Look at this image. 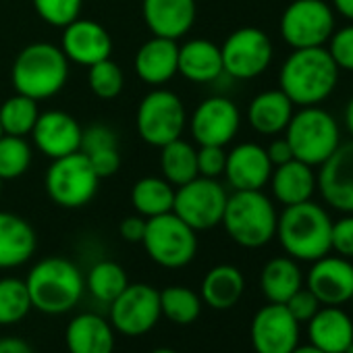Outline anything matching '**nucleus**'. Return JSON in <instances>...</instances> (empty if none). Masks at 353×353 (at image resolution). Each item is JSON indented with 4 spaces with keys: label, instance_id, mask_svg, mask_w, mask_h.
I'll return each mask as SVG.
<instances>
[{
    "label": "nucleus",
    "instance_id": "obj_46",
    "mask_svg": "<svg viewBox=\"0 0 353 353\" xmlns=\"http://www.w3.org/2000/svg\"><path fill=\"white\" fill-rule=\"evenodd\" d=\"M145 223H148V219H143L139 214L125 216L119 225V233L129 243H141L143 233H145Z\"/></svg>",
    "mask_w": 353,
    "mask_h": 353
},
{
    "label": "nucleus",
    "instance_id": "obj_54",
    "mask_svg": "<svg viewBox=\"0 0 353 353\" xmlns=\"http://www.w3.org/2000/svg\"><path fill=\"white\" fill-rule=\"evenodd\" d=\"M0 135H3V125H0Z\"/></svg>",
    "mask_w": 353,
    "mask_h": 353
},
{
    "label": "nucleus",
    "instance_id": "obj_17",
    "mask_svg": "<svg viewBox=\"0 0 353 353\" xmlns=\"http://www.w3.org/2000/svg\"><path fill=\"white\" fill-rule=\"evenodd\" d=\"M61 50L69 59V63L92 67L112 54V38L94 19L77 17L73 23L63 28Z\"/></svg>",
    "mask_w": 353,
    "mask_h": 353
},
{
    "label": "nucleus",
    "instance_id": "obj_22",
    "mask_svg": "<svg viewBox=\"0 0 353 353\" xmlns=\"http://www.w3.org/2000/svg\"><path fill=\"white\" fill-rule=\"evenodd\" d=\"M137 77L148 85H164L176 75L179 65V44L176 40L152 36L139 46L133 59Z\"/></svg>",
    "mask_w": 353,
    "mask_h": 353
},
{
    "label": "nucleus",
    "instance_id": "obj_32",
    "mask_svg": "<svg viewBox=\"0 0 353 353\" xmlns=\"http://www.w3.org/2000/svg\"><path fill=\"white\" fill-rule=\"evenodd\" d=\"M174 188L164 176H143L131 190V204L143 219L172 212Z\"/></svg>",
    "mask_w": 353,
    "mask_h": 353
},
{
    "label": "nucleus",
    "instance_id": "obj_26",
    "mask_svg": "<svg viewBox=\"0 0 353 353\" xmlns=\"http://www.w3.org/2000/svg\"><path fill=\"white\" fill-rule=\"evenodd\" d=\"M65 343L69 353H114V328L100 314L83 312L71 318Z\"/></svg>",
    "mask_w": 353,
    "mask_h": 353
},
{
    "label": "nucleus",
    "instance_id": "obj_4",
    "mask_svg": "<svg viewBox=\"0 0 353 353\" xmlns=\"http://www.w3.org/2000/svg\"><path fill=\"white\" fill-rule=\"evenodd\" d=\"M69 79V59L50 42H34L26 46L13 63L11 81L17 94L36 102L57 96Z\"/></svg>",
    "mask_w": 353,
    "mask_h": 353
},
{
    "label": "nucleus",
    "instance_id": "obj_34",
    "mask_svg": "<svg viewBox=\"0 0 353 353\" xmlns=\"http://www.w3.org/2000/svg\"><path fill=\"white\" fill-rule=\"evenodd\" d=\"M129 285L127 272L119 262L112 260H100L96 262L88 276H85V287L90 291V295L100 301V303H110L112 299L119 297V293H123V289Z\"/></svg>",
    "mask_w": 353,
    "mask_h": 353
},
{
    "label": "nucleus",
    "instance_id": "obj_2",
    "mask_svg": "<svg viewBox=\"0 0 353 353\" xmlns=\"http://www.w3.org/2000/svg\"><path fill=\"white\" fill-rule=\"evenodd\" d=\"M332 219L324 206L307 200L285 206L276 221L279 243L293 260L314 262L330 252Z\"/></svg>",
    "mask_w": 353,
    "mask_h": 353
},
{
    "label": "nucleus",
    "instance_id": "obj_3",
    "mask_svg": "<svg viewBox=\"0 0 353 353\" xmlns=\"http://www.w3.org/2000/svg\"><path fill=\"white\" fill-rule=\"evenodd\" d=\"M26 285L34 310L48 316H61L79 303L85 291V276L75 262L50 256L30 270Z\"/></svg>",
    "mask_w": 353,
    "mask_h": 353
},
{
    "label": "nucleus",
    "instance_id": "obj_27",
    "mask_svg": "<svg viewBox=\"0 0 353 353\" xmlns=\"http://www.w3.org/2000/svg\"><path fill=\"white\" fill-rule=\"evenodd\" d=\"M176 73L194 83L216 81L221 75H225L221 46L204 38L188 40L183 46H179V65H176Z\"/></svg>",
    "mask_w": 353,
    "mask_h": 353
},
{
    "label": "nucleus",
    "instance_id": "obj_11",
    "mask_svg": "<svg viewBox=\"0 0 353 353\" xmlns=\"http://www.w3.org/2000/svg\"><path fill=\"white\" fill-rule=\"evenodd\" d=\"M227 198V190L216 179L198 174L196 179L174 190L172 212L194 231H208L221 225Z\"/></svg>",
    "mask_w": 353,
    "mask_h": 353
},
{
    "label": "nucleus",
    "instance_id": "obj_43",
    "mask_svg": "<svg viewBox=\"0 0 353 353\" xmlns=\"http://www.w3.org/2000/svg\"><path fill=\"white\" fill-rule=\"evenodd\" d=\"M287 310L291 312V316L301 324V322H310L316 312L322 307V303L318 301V297L307 289V287H301L299 291H295L287 301H285Z\"/></svg>",
    "mask_w": 353,
    "mask_h": 353
},
{
    "label": "nucleus",
    "instance_id": "obj_16",
    "mask_svg": "<svg viewBox=\"0 0 353 353\" xmlns=\"http://www.w3.org/2000/svg\"><path fill=\"white\" fill-rule=\"evenodd\" d=\"M316 176L322 200L343 214H353V139L341 141L318 166Z\"/></svg>",
    "mask_w": 353,
    "mask_h": 353
},
{
    "label": "nucleus",
    "instance_id": "obj_48",
    "mask_svg": "<svg viewBox=\"0 0 353 353\" xmlns=\"http://www.w3.org/2000/svg\"><path fill=\"white\" fill-rule=\"evenodd\" d=\"M0 353H36L21 336H0Z\"/></svg>",
    "mask_w": 353,
    "mask_h": 353
},
{
    "label": "nucleus",
    "instance_id": "obj_39",
    "mask_svg": "<svg viewBox=\"0 0 353 353\" xmlns=\"http://www.w3.org/2000/svg\"><path fill=\"white\" fill-rule=\"evenodd\" d=\"M38 17L52 28H67L81 17L83 0H32Z\"/></svg>",
    "mask_w": 353,
    "mask_h": 353
},
{
    "label": "nucleus",
    "instance_id": "obj_7",
    "mask_svg": "<svg viewBox=\"0 0 353 353\" xmlns=\"http://www.w3.org/2000/svg\"><path fill=\"white\" fill-rule=\"evenodd\" d=\"M141 245L152 262L176 270L194 262L198 254V231L185 225L174 212H166L148 219Z\"/></svg>",
    "mask_w": 353,
    "mask_h": 353
},
{
    "label": "nucleus",
    "instance_id": "obj_35",
    "mask_svg": "<svg viewBox=\"0 0 353 353\" xmlns=\"http://www.w3.org/2000/svg\"><path fill=\"white\" fill-rule=\"evenodd\" d=\"M38 117H40L38 102L17 92L0 106V125H3V133L7 135H17V137L32 135Z\"/></svg>",
    "mask_w": 353,
    "mask_h": 353
},
{
    "label": "nucleus",
    "instance_id": "obj_20",
    "mask_svg": "<svg viewBox=\"0 0 353 353\" xmlns=\"http://www.w3.org/2000/svg\"><path fill=\"white\" fill-rule=\"evenodd\" d=\"M307 289L322 305H343L353 293V264L343 256H322L312 262Z\"/></svg>",
    "mask_w": 353,
    "mask_h": 353
},
{
    "label": "nucleus",
    "instance_id": "obj_33",
    "mask_svg": "<svg viewBox=\"0 0 353 353\" xmlns=\"http://www.w3.org/2000/svg\"><path fill=\"white\" fill-rule=\"evenodd\" d=\"M160 312L172 324H192L202 314V297L190 287H166L160 291Z\"/></svg>",
    "mask_w": 353,
    "mask_h": 353
},
{
    "label": "nucleus",
    "instance_id": "obj_5",
    "mask_svg": "<svg viewBox=\"0 0 353 353\" xmlns=\"http://www.w3.org/2000/svg\"><path fill=\"white\" fill-rule=\"evenodd\" d=\"M276 221L274 202L262 190H245L227 198L221 225L237 245L258 250L274 239Z\"/></svg>",
    "mask_w": 353,
    "mask_h": 353
},
{
    "label": "nucleus",
    "instance_id": "obj_18",
    "mask_svg": "<svg viewBox=\"0 0 353 353\" xmlns=\"http://www.w3.org/2000/svg\"><path fill=\"white\" fill-rule=\"evenodd\" d=\"M81 131L83 127L73 114L65 110H46L40 112L32 129V137L46 158L57 160L81 150Z\"/></svg>",
    "mask_w": 353,
    "mask_h": 353
},
{
    "label": "nucleus",
    "instance_id": "obj_28",
    "mask_svg": "<svg viewBox=\"0 0 353 353\" xmlns=\"http://www.w3.org/2000/svg\"><path fill=\"white\" fill-rule=\"evenodd\" d=\"M293 112V102L281 90H266L250 102L248 121L260 135H279L287 129Z\"/></svg>",
    "mask_w": 353,
    "mask_h": 353
},
{
    "label": "nucleus",
    "instance_id": "obj_30",
    "mask_svg": "<svg viewBox=\"0 0 353 353\" xmlns=\"http://www.w3.org/2000/svg\"><path fill=\"white\" fill-rule=\"evenodd\" d=\"M260 287L270 303H285L303 287V274L297 260L291 256H276L268 260L260 272Z\"/></svg>",
    "mask_w": 353,
    "mask_h": 353
},
{
    "label": "nucleus",
    "instance_id": "obj_12",
    "mask_svg": "<svg viewBox=\"0 0 353 353\" xmlns=\"http://www.w3.org/2000/svg\"><path fill=\"white\" fill-rule=\"evenodd\" d=\"M160 316V291L145 283H129L123 293L108 303V322L114 332L125 336H141L150 332Z\"/></svg>",
    "mask_w": 353,
    "mask_h": 353
},
{
    "label": "nucleus",
    "instance_id": "obj_38",
    "mask_svg": "<svg viewBox=\"0 0 353 353\" xmlns=\"http://www.w3.org/2000/svg\"><path fill=\"white\" fill-rule=\"evenodd\" d=\"M88 83H90V90L98 98L112 100L123 92L125 75H123V69L112 59H104L88 67Z\"/></svg>",
    "mask_w": 353,
    "mask_h": 353
},
{
    "label": "nucleus",
    "instance_id": "obj_44",
    "mask_svg": "<svg viewBox=\"0 0 353 353\" xmlns=\"http://www.w3.org/2000/svg\"><path fill=\"white\" fill-rule=\"evenodd\" d=\"M330 250H334L336 256H343L347 260L353 258V214H345L343 219L332 223Z\"/></svg>",
    "mask_w": 353,
    "mask_h": 353
},
{
    "label": "nucleus",
    "instance_id": "obj_21",
    "mask_svg": "<svg viewBox=\"0 0 353 353\" xmlns=\"http://www.w3.org/2000/svg\"><path fill=\"white\" fill-rule=\"evenodd\" d=\"M196 0H141V17L152 36L181 40L196 23Z\"/></svg>",
    "mask_w": 353,
    "mask_h": 353
},
{
    "label": "nucleus",
    "instance_id": "obj_31",
    "mask_svg": "<svg viewBox=\"0 0 353 353\" xmlns=\"http://www.w3.org/2000/svg\"><path fill=\"white\" fill-rule=\"evenodd\" d=\"M160 172L172 188L185 185L198 176V150L183 137L162 145Z\"/></svg>",
    "mask_w": 353,
    "mask_h": 353
},
{
    "label": "nucleus",
    "instance_id": "obj_40",
    "mask_svg": "<svg viewBox=\"0 0 353 353\" xmlns=\"http://www.w3.org/2000/svg\"><path fill=\"white\" fill-rule=\"evenodd\" d=\"M326 50L341 71L353 73V23L334 30L326 44Z\"/></svg>",
    "mask_w": 353,
    "mask_h": 353
},
{
    "label": "nucleus",
    "instance_id": "obj_37",
    "mask_svg": "<svg viewBox=\"0 0 353 353\" xmlns=\"http://www.w3.org/2000/svg\"><path fill=\"white\" fill-rule=\"evenodd\" d=\"M32 164V145L26 137L0 135V181H11L26 174Z\"/></svg>",
    "mask_w": 353,
    "mask_h": 353
},
{
    "label": "nucleus",
    "instance_id": "obj_53",
    "mask_svg": "<svg viewBox=\"0 0 353 353\" xmlns=\"http://www.w3.org/2000/svg\"><path fill=\"white\" fill-rule=\"evenodd\" d=\"M0 194H3V181H0Z\"/></svg>",
    "mask_w": 353,
    "mask_h": 353
},
{
    "label": "nucleus",
    "instance_id": "obj_14",
    "mask_svg": "<svg viewBox=\"0 0 353 353\" xmlns=\"http://www.w3.org/2000/svg\"><path fill=\"white\" fill-rule=\"evenodd\" d=\"M190 131L198 145H221L233 141L241 127V112L237 104L225 96H212L200 102L188 119Z\"/></svg>",
    "mask_w": 353,
    "mask_h": 353
},
{
    "label": "nucleus",
    "instance_id": "obj_45",
    "mask_svg": "<svg viewBox=\"0 0 353 353\" xmlns=\"http://www.w3.org/2000/svg\"><path fill=\"white\" fill-rule=\"evenodd\" d=\"M92 168L96 170V174L100 179H106V176H112L119 168H121V154L119 148H110V150H100L94 154H85Z\"/></svg>",
    "mask_w": 353,
    "mask_h": 353
},
{
    "label": "nucleus",
    "instance_id": "obj_42",
    "mask_svg": "<svg viewBox=\"0 0 353 353\" xmlns=\"http://www.w3.org/2000/svg\"><path fill=\"white\" fill-rule=\"evenodd\" d=\"M227 152L221 145H200L198 148V174L208 179H219L225 172Z\"/></svg>",
    "mask_w": 353,
    "mask_h": 353
},
{
    "label": "nucleus",
    "instance_id": "obj_36",
    "mask_svg": "<svg viewBox=\"0 0 353 353\" xmlns=\"http://www.w3.org/2000/svg\"><path fill=\"white\" fill-rule=\"evenodd\" d=\"M34 310L26 281L15 276L0 279V326L21 322Z\"/></svg>",
    "mask_w": 353,
    "mask_h": 353
},
{
    "label": "nucleus",
    "instance_id": "obj_15",
    "mask_svg": "<svg viewBox=\"0 0 353 353\" xmlns=\"http://www.w3.org/2000/svg\"><path fill=\"white\" fill-rule=\"evenodd\" d=\"M250 339L256 353H291L299 345V322L285 303H266L250 326Z\"/></svg>",
    "mask_w": 353,
    "mask_h": 353
},
{
    "label": "nucleus",
    "instance_id": "obj_1",
    "mask_svg": "<svg viewBox=\"0 0 353 353\" xmlns=\"http://www.w3.org/2000/svg\"><path fill=\"white\" fill-rule=\"evenodd\" d=\"M341 69L326 46L293 50L279 71V90L293 106H318L334 92Z\"/></svg>",
    "mask_w": 353,
    "mask_h": 353
},
{
    "label": "nucleus",
    "instance_id": "obj_8",
    "mask_svg": "<svg viewBox=\"0 0 353 353\" xmlns=\"http://www.w3.org/2000/svg\"><path fill=\"white\" fill-rule=\"evenodd\" d=\"M98 183L100 176L81 150L52 160L44 176L48 198L57 206L69 210L90 204L98 192Z\"/></svg>",
    "mask_w": 353,
    "mask_h": 353
},
{
    "label": "nucleus",
    "instance_id": "obj_52",
    "mask_svg": "<svg viewBox=\"0 0 353 353\" xmlns=\"http://www.w3.org/2000/svg\"><path fill=\"white\" fill-rule=\"evenodd\" d=\"M150 353H176V351L174 349H168V347H158V349H154Z\"/></svg>",
    "mask_w": 353,
    "mask_h": 353
},
{
    "label": "nucleus",
    "instance_id": "obj_55",
    "mask_svg": "<svg viewBox=\"0 0 353 353\" xmlns=\"http://www.w3.org/2000/svg\"><path fill=\"white\" fill-rule=\"evenodd\" d=\"M349 301H351V303H353V293H351V299H349Z\"/></svg>",
    "mask_w": 353,
    "mask_h": 353
},
{
    "label": "nucleus",
    "instance_id": "obj_10",
    "mask_svg": "<svg viewBox=\"0 0 353 353\" xmlns=\"http://www.w3.org/2000/svg\"><path fill=\"white\" fill-rule=\"evenodd\" d=\"M279 30L293 50L320 48L334 32V11L324 0H293L281 15Z\"/></svg>",
    "mask_w": 353,
    "mask_h": 353
},
{
    "label": "nucleus",
    "instance_id": "obj_24",
    "mask_svg": "<svg viewBox=\"0 0 353 353\" xmlns=\"http://www.w3.org/2000/svg\"><path fill=\"white\" fill-rule=\"evenodd\" d=\"M268 185L279 204L293 206L312 200L318 190V176L314 166L293 158L272 168Z\"/></svg>",
    "mask_w": 353,
    "mask_h": 353
},
{
    "label": "nucleus",
    "instance_id": "obj_49",
    "mask_svg": "<svg viewBox=\"0 0 353 353\" xmlns=\"http://www.w3.org/2000/svg\"><path fill=\"white\" fill-rule=\"evenodd\" d=\"M332 11L353 23V0H332Z\"/></svg>",
    "mask_w": 353,
    "mask_h": 353
},
{
    "label": "nucleus",
    "instance_id": "obj_9",
    "mask_svg": "<svg viewBox=\"0 0 353 353\" xmlns=\"http://www.w3.org/2000/svg\"><path fill=\"white\" fill-rule=\"evenodd\" d=\"M135 127L145 143L162 148L183 135L188 127L185 104L174 92L156 88L141 98L135 112Z\"/></svg>",
    "mask_w": 353,
    "mask_h": 353
},
{
    "label": "nucleus",
    "instance_id": "obj_13",
    "mask_svg": "<svg viewBox=\"0 0 353 353\" xmlns=\"http://www.w3.org/2000/svg\"><path fill=\"white\" fill-rule=\"evenodd\" d=\"M223 69L233 79H256L272 63V42L258 28H239L227 36L221 46Z\"/></svg>",
    "mask_w": 353,
    "mask_h": 353
},
{
    "label": "nucleus",
    "instance_id": "obj_23",
    "mask_svg": "<svg viewBox=\"0 0 353 353\" xmlns=\"http://www.w3.org/2000/svg\"><path fill=\"white\" fill-rule=\"evenodd\" d=\"M38 248L34 227L15 212H0V268L11 270L28 264Z\"/></svg>",
    "mask_w": 353,
    "mask_h": 353
},
{
    "label": "nucleus",
    "instance_id": "obj_41",
    "mask_svg": "<svg viewBox=\"0 0 353 353\" xmlns=\"http://www.w3.org/2000/svg\"><path fill=\"white\" fill-rule=\"evenodd\" d=\"M119 148V135L117 131L106 123H94L81 131V152L94 154L100 150Z\"/></svg>",
    "mask_w": 353,
    "mask_h": 353
},
{
    "label": "nucleus",
    "instance_id": "obj_50",
    "mask_svg": "<svg viewBox=\"0 0 353 353\" xmlns=\"http://www.w3.org/2000/svg\"><path fill=\"white\" fill-rule=\"evenodd\" d=\"M343 123H345V129H347V133L351 135V139H353V96L349 98V102H347V106H345V112H343Z\"/></svg>",
    "mask_w": 353,
    "mask_h": 353
},
{
    "label": "nucleus",
    "instance_id": "obj_51",
    "mask_svg": "<svg viewBox=\"0 0 353 353\" xmlns=\"http://www.w3.org/2000/svg\"><path fill=\"white\" fill-rule=\"evenodd\" d=\"M291 353H324V351H322V349H318L316 345H312V343H310V345H297V347H295Z\"/></svg>",
    "mask_w": 353,
    "mask_h": 353
},
{
    "label": "nucleus",
    "instance_id": "obj_6",
    "mask_svg": "<svg viewBox=\"0 0 353 353\" xmlns=\"http://www.w3.org/2000/svg\"><path fill=\"white\" fill-rule=\"evenodd\" d=\"M283 133L293 150V158L314 168L328 160L343 141L339 121L320 104L301 106L297 112H293Z\"/></svg>",
    "mask_w": 353,
    "mask_h": 353
},
{
    "label": "nucleus",
    "instance_id": "obj_47",
    "mask_svg": "<svg viewBox=\"0 0 353 353\" xmlns=\"http://www.w3.org/2000/svg\"><path fill=\"white\" fill-rule=\"evenodd\" d=\"M266 154L272 162V166H279V164H285L289 160H293V150L289 145V141L285 137H276L270 141V145L266 148Z\"/></svg>",
    "mask_w": 353,
    "mask_h": 353
},
{
    "label": "nucleus",
    "instance_id": "obj_19",
    "mask_svg": "<svg viewBox=\"0 0 353 353\" xmlns=\"http://www.w3.org/2000/svg\"><path fill=\"white\" fill-rule=\"evenodd\" d=\"M272 168L274 166L266 154V148L256 141H243L227 152L223 174L227 176V183L233 188V192L264 190L270 181Z\"/></svg>",
    "mask_w": 353,
    "mask_h": 353
},
{
    "label": "nucleus",
    "instance_id": "obj_29",
    "mask_svg": "<svg viewBox=\"0 0 353 353\" xmlns=\"http://www.w3.org/2000/svg\"><path fill=\"white\" fill-rule=\"evenodd\" d=\"M245 291L243 272L231 264H219L210 268L202 281V301L212 310H231L239 303Z\"/></svg>",
    "mask_w": 353,
    "mask_h": 353
},
{
    "label": "nucleus",
    "instance_id": "obj_25",
    "mask_svg": "<svg viewBox=\"0 0 353 353\" xmlns=\"http://www.w3.org/2000/svg\"><path fill=\"white\" fill-rule=\"evenodd\" d=\"M307 334L324 353H345L353 345V320L341 305H322L307 322Z\"/></svg>",
    "mask_w": 353,
    "mask_h": 353
}]
</instances>
